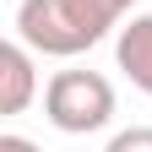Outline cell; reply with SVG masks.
<instances>
[{"mask_svg":"<svg viewBox=\"0 0 152 152\" xmlns=\"http://www.w3.org/2000/svg\"><path fill=\"white\" fill-rule=\"evenodd\" d=\"M103 152H152V125H130V130H114Z\"/></svg>","mask_w":152,"mask_h":152,"instance_id":"5b68a950","label":"cell"},{"mask_svg":"<svg viewBox=\"0 0 152 152\" xmlns=\"http://www.w3.org/2000/svg\"><path fill=\"white\" fill-rule=\"evenodd\" d=\"M33 98H38V54L22 38H11V44H0V109L27 114Z\"/></svg>","mask_w":152,"mask_h":152,"instance_id":"3957f363","label":"cell"},{"mask_svg":"<svg viewBox=\"0 0 152 152\" xmlns=\"http://www.w3.org/2000/svg\"><path fill=\"white\" fill-rule=\"evenodd\" d=\"M44 120L60 130V136H92L114 120V82L103 71L71 65L54 71L44 82Z\"/></svg>","mask_w":152,"mask_h":152,"instance_id":"7a4b0ae2","label":"cell"},{"mask_svg":"<svg viewBox=\"0 0 152 152\" xmlns=\"http://www.w3.org/2000/svg\"><path fill=\"white\" fill-rule=\"evenodd\" d=\"M136 0H22L16 6V38L33 54L49 60H76L109 33L125 27Z\"/></svg>","mask_w":152,"mask_h":152,"instance_id":"6da1fadb","label":"cell"},{"mask_svg":"<svg viewBox=\"0 0 152 152\" xmlns=\"http://www.w3.org/2000/svg\"><path fill=\"white\" fill-rule=\"evenodd\" d=\"M0 152H44L38 141H27L22 130H6V136H0Z\"/></svg>","mask_w":152,"mask_h":152,"instance_id":"8992f818","label":"cell"},{"mask_svg":"<svg viewBox=\"0 0 152 152\" xmlns=\"http://www.w3.org/2000/svg\"><path fill=\"white\" fill-rule=\"evenodd\" d=\"M114 65L125 71V82L152 98V11H136L114 33Z\"/></svg>","mask_w":152,"mask_h":152,"instance_id":"277c9868","label":"cell"},{"mask_svg":"<svg viewBox=\"0 0 152 152\" xmlns=\"http://www.w3.org/2000/svg\"><path fill=\"white\" fill-rule=\"evenodd\" d=\"M136 6H141V0H136Z\"/></svg>","mask_w":152,"mask_h":152,"instance_id":"52a82bcc","label":"cell"}]
</instances>
